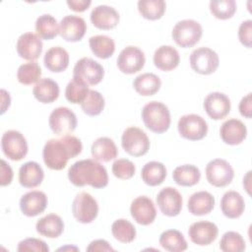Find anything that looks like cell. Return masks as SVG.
I'll return each instance as SVG.
<instances>
[{"label": "cell", "mask_w": 252, "mask_h": 252, "mask_svg": "<svg viewBox=\"0 0 252 252\" xmlns=\"http://www.w3.org/2000/svg\"><path fill=\"white\" fill-rule=\"evenodd\" d=\"M82 150V142L75 136L66 135L58 139H51L43 147V161L48 168L61 170L65 168L68 160L79 156Z\"/></svg>", "instance_id": "1"}, {"label": "cell", "mask_w": 252, "mask_h": 252, "mask_svg": "<svg viewBox=\"0 0 252 252\" xmlns=\"http://www.w3.org/2000/svg\"><path fill=\"white\" fill-rule=\"evenodd\" d=\"M68 178L77 187L90 185L100 189L108 184V175L105 167L97 160L91 158L74 162L68 170Z\"/></svg>", "instance_id": "2"}, {"label": "cell", "mask_w": 252, "mask_h": 252, "mask_svg": "<svg viewBox=\"0 0 252 252\" xmlns=\"http://www.w3.org/2000/svg\"><path fill=\"white\" fill-rule=\"evenodd\" d=\"M141 115L145 126L154 133H164L170 126V112L162 102H148L144 105Z\"/></svg>", "instance_id": "3"}, {"label": "cell", "mask_w": 252, "mask_h": 252, "mask_svg": "<svg viewBox=\"0 0 252 252\" xmlns=\"http://www.w3.org/2000/svg\"><path fill=\"white\" fill-rule=\"evenodd\" d=\"M203 34L201 24L195 20L185 19L177 22L172 29V38L182 48L194 46Z\"/></svg>", "instance_id": "4"}, {"label": "cell", "mask_w": 252, "mask_h": 252, "mask_svg": "<svg viewBox=\"0 0 252 252\" xmlns=\"http://www.w3.org/2000/svg\"><path fill=\"white\" fill-rule=\"evenodd\" d=\"M121 146L128 155L141 157L148 153L150 140L145 131L132 126L124 130L121 137Z\"/></svg>", "instance_id": "5"}, {"label": "cell", "mask_w": 252, "mask_h": 252, "mask_svg": "<svg viewBox=\"0 0 252 252\" xmlns=\"http://www.w3.org/2000/svg\"><path fill=\"white\" fill-rule=\"evenodd\" d=\"M103 77V67L89 57H83L78 60L73 69V78L84 82L88 86L97 85L102 81Z\"/></svg>", "instance_id": "6"}, {"label": "cell", "mask_w": 252, "mask_h": 252, "mask_svg": "<svg viewBox=\"0 0 252 252\" xmlns=\"http://www.w3.org/2000/svg\"><path fill=\"white\" fill-rule=\"evenodd\" d=\"M72 214L77 221L81 223H91L98 214L96 200L87 192L79 193L72 204Z\"/></svg>", "instance_id": "7"}, {"label": "cell", "mask_w": 252, "mask_h": 252, "mask_svg": "<svg viewBox=\"0 0 252 252\" xmlns=\"http://www.w3.org/2000/svg\"><path fill=\"white\" fill-rule=\"evenodd\" d=\"M190 66L198 74H213L219 67L220 58L216 51L209 47H199L190 54Z\"/></svg>", "instance_id": "8"}, {"label": "cell", "mask_w": 252, "mask_h": 252, "mask_svg": "<svg viewBox=\"0 0 252 252\" xmlns=\"http://www.w3.org/2000/svg\"><path fill=\"white\" fill-rule=\"evenodd\" d=\"M177 129L182 138L190 141H199L207 135L208 124L200 115L186 114L179 118Z\"/></svg>", "instance_id": "9"}, {"label": "cell", "mask_w": 252, "mask_h": 252, "mask_svg": "<svg viewBox=\"0 0 252 252\" xmlns=\"http://www.w3.org/2000/svg\"><path fill=\"white\" fill-rule=\"evenodd\" d=\"M1 149L12 160H21L28 154V143L24 135L16 130L6 131L1 138Z\"/></svg>", "instance_id": "10"}, {"label": "cell", "mask_w": 252, "mask_h": 252, "mask_svg": "<svg viewBox=\"0 0 252 252\" xmlns=\"http://www.w3.org/2000/svg\"><path fill=\"white\" fill-rule=\"evenodd\" d=\"M48 124L55 135L66 136L76 129L77 117L70 108L60 106L52 110L49 115Z\"/></svg>", "instance_id": "11"}, {"label": "cell", "mask_w": 252, "mask_h": 252, "mask_svg": "<svg viewBox=\"0 0 252 252\" xmlns=\"http://www.w3.org/2000/svg\"><path fill=\"white\" fill-rule=\"evenodd\" d=\"M234 177L232 166L222 158H215L206 165V178L215 187H225Z\"/></svg>", "instance_id": "12"}, {"label": "cell", "mask_w": 252, "mask_h": 252, "mask_svg": "<svg viewBox=\"0 0 252 252\" xmlns=\"http://www.w3.org/2000/svg\"><path fill=\"white\" fill-rule=\"evenodd\" d=\"M146 62L144 52L137 46L129 45L117 57V67L124 74H134L143 69Z\"/></svg>", "instance_id": "13"}, {"label": "cell", "mask_w": 252, "mask_h": 252, "mask_svg": "<svg viewBox=\"0 0 252 252\" xmlns=\"http://www.w3.org/2000/svg\"><path fill=\"white\" fill-rule=\"evenodd\" d=\"M157 204L160 212L167 217H176L182 210V196L173 187H164L157 195Z\"/></svg>", "instance_id": "14"}, {"label": "cell", "mask_w": 252, "mask_h": 252, "mask_svg": "<svg viewBox=\"0 0 252 252\" xmlns=\"http://www.w3.org/2000/svg\"><path fill=\"white\" fill-rule=\"evenodd\" d=\"M130 213L134 220L142 225H149L154 222L157 217V210L153 200L147 196L135 198L130 206Z\"/></svg>", "instance_id": "15"}, {"label": "cell", "mask_w": 252, "mask_h": 252, "mask_svg": "<svg viewBox=\"0 0 252 252\" xmlns=\"http://www.w3.org/2000/svg\"><path fill=\"white\" fill-rule=\"evenodd\" d=\"M87 31V24L82 17L76 15L65 16L59 24V34L66 41H80Z\"/></svg>", "instance_id": "16"}, {"label": "cell", "mask_w": 252, "mask_h": 252, "mask_svg": "<svg viewBox=\"0 0 252 252\" xmlns=\"http://www.w3.org/2000/svg\"><path fill=\"white\" fill-rule=\"evenodd\" d=\"M41 38L33 32H25L17 40L16 49L19 56L23 59L33 61L36 60L42 52Z\"/></svg>", "instance_id": "17"}, {"label": "cell", "mask_w": 252, "mask_h": 252, "mask_svg": "<svg viewBox=\"0 0 252 252\" xmlns=\"http://www.w3.org/2000/svg\"><path fill=\"white\" fill-rule=\"evenodd\" d=\"M218 234V226L214 222L207 220L193 222L188 229L190 240L199 246H206L211 244L217 239Z\"/></svg>", "instance_id": "18"}, {"label": "cell", "mask_w": 252, "mask_h": 252, "mask_svg": "<svg viewBox=\"0 0 252 252\" xmlns=\"http://www.w3.org/2000/svg\"><path fill=\"white\" fill-rule=\"evenodd\" d=\"M230 100L228 96L220 92L209 94L204 100V109L214 120L223 119L230 111Z\"/></svg>", "instance_id": "19"}, {"label": "cell", "mask_w": 252, "mask_h": 252, "mask_svg": "<svg viewBox=\"0 0 252 252\" xmlns=\"http://www.w3.org/2000/svg\"><path fill=\"white\" fill-rule=\"evenodd\" d=\"M47 196L44 192L32 190L20 199V209L27 217H35L43 213L47 207Z\"/></svg>", "instance_id": "20"}, {"label": "cell", "mask_w": 252, "mask_h": 252, "mask_svg": "<svg viewBox=\"0 0 252 252\" xmlns=\"http://www.w3.org/2000/svg\"><path fill=\"white\" fill-rule=\"evenodd\" d=\"M119 14L111 6L98 5L91 12L92 24L99 30H111L119 23Z\"/></svg>", "instance_id": "21"}, {"label": "cell", "mask_w": 252, "mask_h": 252, "mask_svg": "<svg viewBox=\"0 0 252 252\" xmlns=\"http://www.w3.org/2000/svg\"><path fill=\"white\" fill-rule=\"evenodd\" d=\"M221 140L231 146L241 144L247 136V128L244 123L236 118H230L224 121L220 129Z\"/></svg>", "instance_id": "22"}, {"label": "cell", "mask_w": 252, "mask_h": 252, "mask_svg": "<svg viewBox=\"0 0 252 252\" xmlns=\"http://www.w3.org/2000/svg\"><path fill=\"white\" fill-rule=\"evenodd\" d=\"M179 53L171 45H161L154 53V64L161 71H171L179 65Z\"/></svg>", "instance_id": "23"}, {"label": "cell", "mask_w": 252, "mask_h": 252, "mask_svg": "<svg viewBox=\"0 0 252 252\" xmlns=\"http://www.w3.org/2000/svg\"><path fill=\"white\" fill-rule=\"evenodd\" d=\"M43 178V169L35 161H27L19 169V182L25 188L37 187Z\"/></svg>", "instance_id": "24"}, {"label": "cell", "mask_w": 252, "mask_h": 252, "mask_svg": "<svg viewBox=\"0 0 252 252\" xmlns=\"http://www.w3.org/2000/svg\"><path fill=\"white\" fill-rule=\"evenodd\" d=\"M215 202V197L210 192L198 191L189 197L187 208L194 216H205L213 211Z\"/></svg>", "instance_id": "25"}, {"label": "cell", "mask_w": 252, "mask_h": 252, "mask_svg": "<svg viewBox=\"0 0 252 252\" xmlns=\"http://www.w3.org/2000/svg\"><path fill=\"white\" fill-rule=\"evenodd\" d=\"M245 209L243 197L236 191L225 192L220 200L221 213L228 219H237L242 216Z\"/></svg>", "instance_id": "26"}, {"label": "cell", "mask_w": 252, "mask_h": 252, "mask_svg": "<svg viewBox=\"0 0 252 252\" xmlns=\"http://www.w3.org/2000/svg\"><path fill=\"white\" fill-rule=\"evenodd\" d=\"M43 63L45 68L49 71L61 73L69 66V54L63 47L53 46L45 52Z\"/></svg>", "instance_id": "27"}, {"label": "cell", "mask_w": 252, "mask_h": 252, "mask_svg": "<svg viewBox=\"0 0 252 252\" xmlns=\"http://www.w3.org/2000/svg\"><path fill=\"white\" fill-rule=\"evenodd\" d=\"M37 233L48 238L60 236L64 230V222L56 214H48L39 219L35 223Z\"/></svg>", "instance_id": "28"}, {"label": "cell", "mask_w": 252, "mask_h": 252, "mask_svg": "<svg viewBox=\"0 0 252 252\" xmlns=\"http://www.w3.org/2000/svg\"><path fill=\"white\" fill-rule=\"evenodd\" d=\"M60 89L58 84L50 78L40 79L32 89V94L39 102L51 103L59 96Z\"/></svg>", "instance_id": "29"}, {"label": "cell", "mask_w": 252, "mask_h": 252, "mask_svg": "<svg viewBox=\"0 0 252 252\" xmlns=\"http://www.w3.org/2000/svg\"><path fill=\"white\" fill-rule=\"evenodd\" d=\"M91 153L94 159L108 162L117 157L118 150L112 139L108 137H100L93 143Z\"/></svg>", "instance_id": "30"}, {"label": "cell", "mask_w": 252, "mask_h": 252, "mask_svg": "<svg viewBox=\"0 0 252 252\" xmlns=\"http://www.w3.org/2000/svg\"><path fill=\"white\" fill-rule=\"evenodd\" d=\"M161 86L160 79L154 73H144L137 76L133 81L135 91L144 96L154 95Z\"/></svg>", "instance_id": "31"}, {"label": "cell", "mask_w": 252, "mask_h": 252, "mask_svg": "<svg viewBox=\"0 0 252 252\" xmlns=\"http://www.w3.org/2000/svg\"><path fill=\"white\" fill-rule=\"evenodd\" d=\"M141 177L143 181L149 186L160 185L166 177L165 165L156 160L149 161L143 166Z\"/></svg>", "instance_id": "32"}, {"label": "cell", "mask_w": 252, "mask_h": 252, "mask_svg": "<svg viewBox=\"0 0 252 252\" xmlns=\"http://www.w3.org/2000/svg\"><path fill=\"white\" fill-rule=\"evenodd\" d=\"M172 178L174 182L180 186L191 187L200 181L201 171L196 165L183 164L173 170Z\"/></svg>", "instance_id": "33"}, {"label": "cell", "mask_w": 252, "mask_h": 252, "mask_svg": "<svg viewBox=\"0 0 252 252\" xmlns=\"http://www.w3.org/2000/svg\"><path fill=\"white\" fill-rule=\"evenodd\" d=\"M89 44L92 52L100 59H107L111 57L115 51L114 40L104 34L90 37Z\"/></svg>", "instance_id": "34"}, {"label": "cell", "mask_w": 252, "mask_h": 252, "mask_svg": "<svg viewBox=\"0 0 252 252\" xmlns=\"http://www.w3.org/2000/svg\"><path fill=\"white\" fill-rule=\"evenodd\" d=\"M160 246L169 252H181L187 249L188 245L183 234L176 229H167L159 236Z\"/></svg>", "instance_id": "35"}, {"label": "cell", "mask_w": 252, "mask_h": 252, "mask_svg": "<svg viewBox=\"0 0 252 252\" xmlns=\"http://www.w3.org/2000/svg\"><path fill=\"white\" fill-rule=\"evenodd\" d=\"M34 27L36 34L46 40L54 38L59 33V25L56 19L49 14L39 16L35 21Z\"/></svg>", "instance_id": "36"}, {"label": "cell", "mask_w": 252, "mask_h": 252, "mask_svg": "<svg viewBox=\"0 0 252 252\" xmlns=\"http://www.w3.org/2000/svg\"><path fill=\"white\" fill-rule=\"evenodd\" d=\"M166 4L163 0H140L138 10L143 18L151 21L160 19L165 12Z\"/></svg>", "instance_id": "37"}, {"label": "cell", "mask_w": 252, "mask_h": 252, "mask_svg": "<svg viewBox=\"0 0 252 252\" xmlns=\"http://www.w3.org/2000/svg\"><path fill=\"white\" fill-rule=\"evenodd\" d=\"M111 233L119 242L130 243L136 237V228L129 220L119 219L112 223Z\"/></svg>", "instance_id": "38"}, {"label": "cell", "mask_w": 252, "mask_h": 252, "mask_svg": "<svg viewBox=\"0 0 252 252\" xmlns=\"http://www.w3.org/2000/svg\"><path fill=\"white\" fill-rule=\"evenodd\" d=\"M104 97L94 90H90L86 98L81 103V108L89 116H96L101 113L104 108Z\"/></svg>", "instance_id": "39"}, {"label": "cell", "mask_w": 252, "mask_h": 252, "mask_svg": "<svg viewBox=\"0 0 252 252\" xmlns=\"http://www.w3.org/2000/svg\"><path fill=\"white\" fill-rule=\"evenodd\" d=\"M41 69L37 62L30 61L22 64L17 72V79L23 85H32L40 80Z\"/></svg>", "instance_id": "40"}, {"label": "cell", "mask_w": 252, "mask_h": 252, "mask_svg": "<svg viewBox=\"0 0 252 252\" xmlns=\"http://www.w3.org/2000/svg\"><path fill=\"white\" fill-rule=\"evenodd\" d=\"M89 87L84 82L72 79L66 86L65 97L71 103H82L89 93Z\"/></svg>", "instance_id": "41"}, {"label": "cell", "mask_w": 252, "mask_h": 252, "mask_svg": "<svg viewBox=\"0 0 252 252\" xmlns=\"http://www.w3.org/2000/svg\"><path fill=\"white\" fill-rule=\"evenodd\" d=\"M210 11L217 19L227 20L236 12V3L234 0H212Z\"/></svg>", "instance_id": "42"}, {"label": "cell", "mask_w": 252, "mask_h": 252, "mask_svg": "<svg viewBox=\"0 0 252 252\" xmlns=\"http://www.w3.org/2000/svg\"><path fill=\"white\" fill-rule=\"evenodd\" d=\"M220 248L223 252H242L245 250V241L236 231H226L220 238Z\"/></svg>", "instance_id": "43"}, {"label": "cell", "mask_w": 252, "mask_h": 252, "mask_svg": "<svg viewBox=\"0 0 252 252\" xmlns=\"http://www.w3.org/2000/svg\"><path fill=\"white\" fill-rule=\"evenodd\" d=\"M111 170L115 177L122 180H127L134 176L136 167L131 160L127 158H119L113 162Z\"/></svg>", "instance_id": "44"}, {"label": "cell", "mask_w": 252, "mask_h": 252, "mask_svg": "<svg viewBox=\"0 0 252 252\" xmlns=\"http://www.w3.org/2000/svg\"><path fill=\"white\" fill-rule=\"evenodd\" d=\"M18 251L26 252V251H36V252H48L49 247L47 244L38 238H26L19 242Z\"/></svg>", "instance_id": "45"}, {"label": "cell", "mask_w": 252, "mask_h": 252, "mask_svg": "<svg viewBox=\"0 0 252 252\" xmlns=\"http://www.w3.org/2000/svg\"><path fill=\"white\" fill-rule=\"evenodd\" d=\"M238 38L239 41L246 46L251 48L252 45V21L247 20L240 24L238 28Z\"/></svg>", "instance_id": "46"}, {"label": "cell", "mask_w": 252, "mask_h": 252, "mask_svg": "<svg viewBox=\"0 0 252 252\" xmlns=\"http://www.w3.org/2000/svg\"><path fill=\"white\" fill-rule=\"evenodd\" d=\"M13 170L11 166L4 160L1 159V173H0V185L7 186L12 182Z\"/></svg>", "instance_id": "47"}, {"label": "cell", "mask_w": 252, "mask_h": 252, "mask_svg": "<svg viewBox=\"0 0 252 252\" xmlns=\"http://www.w3.org/2000/svg\"><path fill=\"white\" fill-rule=\"evenodd\" d=\"M251 93L243 96L239 102L238 109L242 116L246 118H251L252 116V101H251Z\"/></svg>", "instance_id": "48"}, {"label": "cell", "mask_w": 252, "mask_h": 252, "mask_svg": "<svg viewBox=\"0 0 252 252\" xmlns=\"http://www.w3.org/2000/svg\"><path fill=\"white\" fill-rule=\"evenodd\" d=\"M87 251H114L110 244L104 239H96L92 241L87 247Z\"/></svg>", "instance_id": "49"}, {"label": "cell", "mask_w": 252, "mask_h": 252, "mask_svg": "<svg viewBox=\"0 0 252 252\" xmlns=\"http://www.w3.org/2000/svg\"><path fill=\"white\" fill-rule=\"evenodd\" d=\"M69 8L75 12H84L92 4L91 0H67Z\"/></svg>", "instance_id": "50"}, {"label": "cell", "mask_w": 252, "mask_h": 252, "mask_svg": "<svg viewBox=\"0 0 252 252\" xmlns=\"http://www.w3.org/2000/svg\"><path fill=\"white\" fill-rule=\"evenodd\" d=\"M1 94H2V103H1V114H3L5 111H6V109L10 106V102H11V98H9V99H7L6 100V98H8L9 96H10V94L9 93H7L4 89H2L1 90Z\"/></svg>", "instance_id": "51"}]
</instances>
